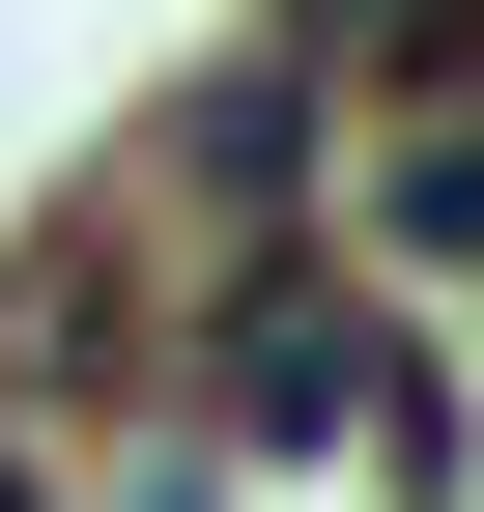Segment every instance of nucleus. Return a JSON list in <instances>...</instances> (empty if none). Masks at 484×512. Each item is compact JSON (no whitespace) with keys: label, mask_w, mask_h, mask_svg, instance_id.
Segmentation results:
<instances>
[{"label":"nucleus","mask_w":484,"mask_h":512,"mask_svg":"<svg viewBox=\"0 0 484 512\" xmlns=\"http://www.w3.org/2000/svg\"><path fill=\"white\" fill-rule=\"evenodd\" d=\"M228 427H257V456H428L399 342H371V313H314V285H257V313H228Z\"/></svg>","instance_id":"f257e3e1"},{"label":"nucleus","mask_w":484,"mask_h":512,"mask_svg":"<svg viewBox=\"0 0 484 512\" xmlns=\"http://www.w3.org/2000/svg\"><path fill=\"white\" fill-rule=\"evenodd\" d=\"M371 228H399V256H484V114H428V143L371 171Z\"/></svg>","instance_id":"f03ea898"},{"label":"nucleus","mask_w":484,"mask_h":512,"mask_svg":"<svg viewBox=\"0 0 484 512\" xmlns=\"http://www.w3.org/2000/svg\"><path fill=\"white\" fill-rule=\"evenodd\" d=\"M0 512H29V456H0Z\"/></svg>","instance_id":"7ed1b4c3"}]
</instances>
